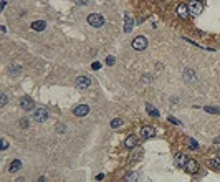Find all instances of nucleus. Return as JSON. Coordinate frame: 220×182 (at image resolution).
Returning <instances> with one entry per match:
<instances>
[{
	"label": "nucleus",
	"mask_w": 220,
	"mask_h": 182,
	"mask_svg": "<svg viewBox=\"0 0 220 182\" xmlns=\"http://www.w3.org/2000/svg\"><path fill=\"white\" fill-rule=\"evenodd\" d=\"M184 169H185L187 172H190V174H195V172L199 170V162H197V161H194V159H189Z\"/></svg>",
	"instance_id": "9b49d317"
},
{
	"label": "nucleus",
	"mask_w": 220,
	"mask_h": 182,
	"mask_svg": "<svg viewBox=\"0 0 220 182\" xmlns=\"http://www.w3.org/2000/svg\"><path fill=\"white\" fill-rule=\"evenodd\" d=\"M8 73H10V74L22 73V66H18V65H10V66H8Z\"/></svg>",
	"instance_id": "6ab92c4d"
},
{
	"label": "nucleus",
	"mask_w": 220,
	"mask_h": 182,
	"mask_svg": "<svg viewBox=\"0 0 220 182\" xmlns=\"http://www.w3.org/2000/svg\"><path fill=\"white\" fill-rule=\"evenodd\" d=\"M0 103H2L0 106H5V104H7V95H5V93L0 95Z\"/></svg>",
	"instance_id": "393cba45"
},
{
	"label": "nucleus",
	"mask_w": 220,
	"mask_h": 182,
	"mask_svg": "<svg viewBox=\"0 0 220 182\" xmlns=\"http://www.w3.org/2000/svg\"><path fill=\"white\" fill-rule=\"evenodd\" d=\"M187 7H189V14H192V15H199L200 12H202L204 5H202L200 2H197V0H194V2H190V3H187Z\"/></svg>",
	"instance_id": "39448f33"
},
{
	"label": "nucleus",
	"mask_w": 220,
	"mask_h": 182,
	"mask_svg": "<svg viewBox=\"0 0 220 182\" xmlns=\"http://www.w3.org/2000/svg\"><path fill=\"white\" fill-rule=\"evenodd\" d=\"M146 47H147V38H146V37L139 35V37H136V38L133 40V48L136 50V51L146 50Z\"/></svg>",
	"instance_id": "f03ea898"
},
{
	"label": "nucleus",
	"mask_w": 220,
	"mask_h": 182,
	"mask_svg": "<svg viewBox=\"0 0 220 182\" xmlns=\"http://www.w3.org/2000/svg\"><path fill=\"white\" fill-rule=\"evenodd\" d=\"M141 136H142L144 139H151V137L156 136V129H154L152 126H144V128L141 129Z\"/></svg>",
	"instance_id": "9d476101"
},
{
	"label": "nucleus",
	"mask_w": 220,
	"mask_h": 182,
	"mask_svg": "<svg viewBox=\"0 0 220 182\" xmlns=\"http://www.w3.org/2000/svg\"><path fill=\"white\" fill-rule=\"evenodd\" d=\"M146 111L149 116H152V118H159V109H156L151 104V103H146Z\"/></svg>",
	"instance_id": "2eb2a0df"
},
{
	"label": "nucleus",
	"mask_w": 220,
	"mask_h": 182,
	"mask_svg": "<svg viewBox=\"0 0 220 182\" xmlns=\"http://www.w3.org/2000/svg\"><path fill=\"white\" fill-rule=\"evenodd\" d=\"M142 80L149 83V81H152V76H151V74H144V76H142Z\"/></svg>",
	"instance_id": "c756f323"
},
{
	"label": "nucleus",
	"mask_w": 220,
	"mask_h": 182,
	"mask_svg": "<svg viewBox=\"0 0 220 182\" xmlns=\"http://www.w3.org/2000/svg\"><path fill=\"white\" fill-rule=\"evenodd\" d=\"M137 179H139V174L134 172V174H129L126 177V182H137Z\"/></svg>",
	"instance_id": "412c9836"
},
{
	"label": "nucleus",
	"mask_w": 220,
	"mask_h": 182,
	"mask_svg": "<svg viewBox=\"0 0 220 182\" xmlns=\"http://www.w3.org/2000/svg\"><path fill=\"white\" fill-rule=\"evenodd\" d=\"M56 131H58V133H65V131H66V126H65V124H56Z\"/></svg>",
	"instance_id": "bb28decb"
},
{
	"label": "nucleus",
	"mask_w": 220,
	"mask_h": 182,
	"mask_svg": "<svg viewBox=\"0 0 220 182\" xmlns=\"http://www.w3.org/2000/svg\"><path fill=\"white\" fill-rule=\"evenodd\" d=\"M121 124H123V121H121L119 118H114L113 121H111V128H121Z\"/></svg>",
	"instance_id": "4be33fe9"
},
{
	"label": "nucleus",
	"mask_w": 220,
	"mask_h": 182,
	"mask_svg": "<svg viewBox=\"0 0 220 182\" xmlns=\"http://www.w3.org/2000/svg\"><path fill=\"white\" fill-rule=\"evenodd\" d=\"M22 169V162L18 161V159H15L12 164H10V167H8V172H12V174H15V172H18Z\"/></svg>",
	"instance_id": "dca6fc26"
},
{
	"label": "nucleus",
	"mask_w": 220,
	"mask_h": 182,
	"mask_svg": "<svg viewBox=\"0 0 220 182\" xmlns=\"http://www.w3.org/2000/svg\"><path fill=\"white\" fill-rule=\"evenodd\" d=\"M28 126H30V122H28L27 118H23V119H20V128L22 129H28Z\"/></svg>",
	"instance_id": "5701e85b"
},
{
	"label": "nucleus",
	"mask_w": 220,
	"mask_h": 182,
	"mask_svg": "<svg viewBox=\"0 0 220 182\" xmlns=\"http://www.w3.org/2000/svg\"><path fill=\"white\" fill-rule=\"evenodd\" d=\"M124 146H126L127 149H134L137 146V137H136V136H127L126 141H124Z\"/></svg>",
	"instance_id": "f8f14e48"
},
{
	"label": "nucleus",
	"mask_w": 220,
	"mask_h": 182,
	"mask_svg": "<svg viewBox=\"0 0 220 182\" xmlns=\"http://www.w3.org/2000/svg\"><path fill=\"white\" fill-rule=\"evenodd\" d=\"M8 147V142L5 141V139H2V149H3V151H5V149Z\"/></svg>",
	"instance_id": "7c9ffc66"
},
{
	"label": "nucleus",
	"mask_w": 220,
	"mask_h": 182,
	"mask_svg": "<svg viewBox=\"0 0 220 182\" xmlns=\"http://www.w3.org/2000/svg\"><path fill=\"white\" fill-rule=\"evenodd\" d=\"M89 113V106L88 104H80V106H76L73 109V114L78 116V118H83V116H86Z\"/></svg>",
	"instance_id": "0eeeda50"
},
{
	"label": "nucleus",
	"mask_w": 220,
	"mask_h": 182,
	"mask_svg": "<svg viewBox=\"0 0 220 182\" xmlns=\"http://www.w3.org/2000/svg\"><path fill=\"white\" fill-rule=\"evenodd\" d=\"M184 78H185L187 81H195L197 76H195V73H194L192 70H185V71H184Z\"/></svg>",
	"instance_id": "a211bd4d"
},
{
	"label": "nucleus",
	"mask_w": 220,
	"mask_h": 182,
	"mask_svg": "<svg viewBox=\"0 0 220 182\" xmlns=\"http://www.w3.org/2000/svg\"><path fill=\"white\" fill-rule=\"evenodd\" d=\"M38 182H45V177H40V179H38Z\"/></svg>",
	"instance_id": "2f4dec72"
},
{
	"label": "nucleus",
	"mask_w": 220,
	"mask_h": 182,
	"mask_svg": "<svg viewBox=\"0 0 220 182\" xmlns=\"http://www.w3.org/2000/svg\"><path fill=\"white\" fill-rule=\"evenodd\" d=\"M134 27V18L131 14H124V32L126 33H129L131 30H133Z\"/></svg>",
	"instance_id": "6e6552de"
},
{
	"label": "nucleus",
	"mask_w": 220,
	"mask_h": 182,
	"mask_svg": "<svg viewBox=\"0 0 220 182\" xmlns=\"http://www.w3.org/2000/svg\"><path fill=\"white\" fill-rule=\"evenodd\" d=\"M189 159H185V156L184 154H177L175 156V159H174V164L177 166V167H185V164Z\"/></svg>",
	"instance_id": "ddd939ff"
},
{
	"label": "nucleus",
	"mask_w": 220,
	"mask_h": 182,
	"mask_svg": "<svg viewBox=\"0 0 220 182\" xmlns=\"http://www.w3.org/2000/svg\"><path fill=\"white\" fill-rule=\"evenodd\" d=\"M47 28V22H43V20H37L32 23V30H35V32H43Z\"/></svg>",
	"instance_id": "4468645a"
},
{
	"label": "nucleus",
	"mask_w": 220,
	"mask_h": 182,
	"mask_svg": "<svg viewBox=\"0 0 220 182\" xmlns=\"http://www.w3.org/2000/svg\"><path fill=\"white\" fill-rule=\"evenodd\" d=\"M208 166H210L212 169H215V170H220V159H219V157L210 159V161H208Z\"/></svg>",
	"instance_id": "f3484780"
},
{
	"label": "nucleus",
	"mask_w": 220,
	"mask_h": 182,
	"mask_svg": "<svg viewBox=\"0 0 220 182\" xmlns=\"http://www.w3.org/2000/svg\"><path fill=\"white\" fill-rule=\"evenodd\" d=\"M207 113H212V114H220V108H213V106H205L204 108Z\"/></svg>",
	"instance_id": "aec40b11"
},
{
	"label": "nucleus",
	"mask_w": 220,
	"mask_h": 182,
	"mask_svg": "<svg viewBox=\"0 0 220 182\" xmlns=\"http://www.w3.org/2000/svg\"><path fill=\"white\" fill-rule=\"evenodd\" d=\"M104 17L100 14H91V15H88V23L91 25V27L94 28H101L103 25H104Z\"/></svg>",
	"instance_id": "f257e3e1"
},
{
	"label": "nucleus",
	"mask_w": 220,
	"mask_h": 182,
	"mask_svg": "<svg viewBox=\"0 0 220 182\" xmlns=\"http://www.w3.org/2000/svg\"><path fill=\"white\" fill-rule=\"evenodd\" d=\"M20 108L25 109V111H32V109H35L33 99H32L30 96H23V98L20 99Z\"/></svg>",
	"instance_id": "20e7f679"
},
{
	"label": "nucleus",
	"mask_w": 220,
	"mask_h": 182,
	"mask_svg": "<svg viewBox=\"0 0 220 182\" xmlns=\"http://www.w3.org/2000/svg\"><path fill=\"white\" fill-rule=\"evenodd\" d=\"M177 15H179L182 20H185V18H189V7H187L185 3H179L177 5Z\"/></svg>",
	"instance_id": "1a4fd4ad"
},
{
	"label": "nucleus",
	"mask_w": 220,
	"mask_h": 182,
	"mask_svg": "<svg viewBox=\"0 0 220 182\" xmlns=\"http://www.w3.org/2000/svg\"><path fill=\"white\" fill-rule=\"evenodd\" d=\"M74 85L80 88V89L89 88V86H91V78H88V76H78V78H76V81H74Z\"/></svg>",
	"instance_id": "423d86ee"
},
{
	"label": "nucleus",
	"mask_w": 220,
	"mask_h": 182,
	"mask_svg": "<svg viewBox=\"0 0 220 182\" xmlns=\"http://www.w3.org/2000/svg\"><path fill=\"white\" fill-rule=\"evenodd\" d=\"M189 147L192 149V151H197V149H199V144H197V141H195V139H190V146H189Z\"/></svg>",
	"instance_id": "b1692460"
},
{
	"label": "nucleus",
	"mask_w": 220,
	"mask_h": 182,
	"mask_svg": "<svg viewBox=\"0 0 220 182\" xmlns=\"http://www.w3.org/2000/svg\"><path fill=\"white\" fill-rule=\"evenodd\" d=\"M169 121L172 122V124H177V126H180V124H182V122H180L179 119H175V118H174V116H169Z\"/></svg>",
	"instance_id": "cd10ccee"
},
{
	"label": "nucleus",
	"mask_w": 220,
	"mask_h": 182,
	"mask_svg": "<svg viewBox=\"0 0 220 182\" xmlns=\"http://www.w3.org/2000/svg\"><path fill=\"white\" fill-rule=\"evenodd\" d=\"M91 66H93V70H100V68H101V63H100V61H94Z\"/></svg>",
	"instance_id": "c85d7f7f"
},
{
	"label": "nucleus",
	"mask_w": 220,
	"mask_h": 182,
	"mask_svg": "<svg viewBox=\"0 0 220 182\" xmlns=\"http://www.w3.org/2000/svg\"><path fill=\"white\" fill-rule=\"evenodd\" d=\"M217 157H219V159H220V149H219V152H217Z\"/></svg>",
	"instance_id": "473e14b6"
},
{
	"label": "nucleus",
	"mask_w": 220,
	"mask_h": 182,
	"mask_svg": "<svg viewBox=\"0 0 220 182\" xmlns=\"http://www.w3.org/2000/svg\"><path fill=\"white\" fill-rule=\"evenodd\" d=\"M48 109L45 108H38V109H35V113H33V118H35V121H38V122H45L48 119Z\"/></svg>",
	"instance_id": "7ed1b4c3"
},
{
	"label": "nucleus",
	"mask_w": 220,
	"mask_h": 182,
	"mask_svg": "<svg viewBox=\"0 0 220 182\" xmlns=\"http://www.w3.org/2000/svg\"><path fill=\"white\" fill-rule=\"evenodd\" d=\"M114 56H111V55H109V56H106V65H109V66H113L114 65Z\"/></svg>",
	"instance_id": "a878e982"
}]
</instances>
